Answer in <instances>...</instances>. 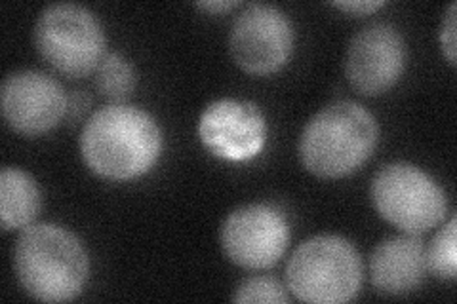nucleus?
Here are the masks:
<instances>
[{
    "label": "nucleus",
    "mask_w": 457,
    "mask_h": 304,
    "mask_svg": "<svg viewBox=\"0 0 457 304\" xmlns=\"http://www.w3.org/2000/svg\"><path fill=\"white\" fill-rule=\"evenodd\" d=\"M162 152V132L151 112L126 103L97 109L80 134V154L96 176L130 181L145 176Z\"/></svg>",
    "instance_id": "nucleus-1"
},
{
    "label": "nucleus",
    "mask_w": 457,
    "mask_h": 304,
    "mask_svg": "<svg viewBox=\"0 0 457 304\" xmlns=\"http://www.w3.org/2000/svg\"><path fill=\"white\" fill-rule=\"evenodd\" d=\"M12 260L23 292L40 302L73 300L90 278V259L80 238L62 225L23 228Z\"/></svg>",
    "instance_id": "nucleus-2"
},
{
    "label": "nucleus",
    "mask_w": 457,
    "mask_h": 304,
    "mask_svg": "<svg viewBox=\"0 0 457 304\" xmlns=\"http://www.w3.org/2000/svg\"><path fill=\"white\" fill-rule=\"evenodd\" d=\"M379 139L378 120L354 101H334L322 107L299 136V160L320 179L347 177L374 154Z\"/></svg>",
    "instance_id": "nucleus-3"
},
{
    "label": "nucleus",
    "mask_w": 457,
    "mask_h": 304,
    "mask_svg": "<svg viewBox=\"0 0 457 304\" xmlns=\"http://www.w3.org/2000/svg\"><path fill=\"white\" fill-rule=\"evenodd\" d=\"M362 257L343 236L320 234L299 243L286 267V287L302 302L341 304L359 295Z\"/></svg>",
    "instance_id": "nucleus-4"
},
{
    "label": "nucleus",
    "mask_w": 457,
    "mask_h": 304,
    "mask_svg": "<svg viewBox=\"0 0 457 304\" xmlns=\"http://www.w3.org/2000/svg\"><path fill=\"white\" fill-rule=\"evenodd\" d=\"M370 198L381 219L410 236L436 228L448 213L445 188L410 162L383 166L371 179Z\"/></svg>",
    "instance_id": "nucleus-5"
},
{
    "label": "nucleus",
    "mask_w": 457,
    "mask_h": 304,
    "mask_svg": "<svg viewBox=\"0 0 457 304\" xmlns=\"http://www.w3.org/2000/svg\"><path fill=\"white\" fill-rule=\"evenodd\" d=\"M35 46L52 69L71 78L94 72L105 57L104 27L88 8L50 4L35 23Z\"/></svg>",
    "instance_id": "nucleus-6"
},
{
    "label": "nucleus",
    "mask_w": 457,
    "mask_h": 304,
    "mask_svg": "<svg viewBox=\"0 0 457 304\" xmlns=\"http://www.w3.org/2000/svg\"><path fill=\"white\" fill-rule=\"evenodd\" d=\"M294 40V25L280 8L253 3L235 18L228 52L238 69L253 77H267L290 62Z\"/></svg>",
    "instance_id": "nucleus-7"
},
{
    "label": "nucleus",
    "mask_w": 457,
    "mask_h": 304,
    "mask_svg": "<svg viewBox=\"0 0 457 304\" xmlns=\"http://www.w3.org/2000/svg\"><path fill=\"white\" fill-rule=\"evenodd\" d=\"M225 257L246 270L275 267L290 243V225L270 204H248L225 217L220 230Z\"/></svg>",
    "instance_id": "nucleus-8"
},
{
    "label": "nucleus",
    "mask_w": 457,
    "mask_h": 304,
    "mask_svg": "<svg viewBox=\"0 0 457 304\" xmlns=\"http://www.w3.org/2000/svg\"><path fill=\"white\" fill-rule=\"evenodd\" d=\"M404 67V38L395 25L385 21L362 27L351 38L343 62L351 88L366 97L389 92L403 77Z\"/></svg>",
    "instance_id": "nucleus-9"
},
{
    "label": "nucleus",
    "mask_w": 457,
    "mask_h": 304,
    "mask_svg": "<svg viewBox=\"0 0 457 304\" xmlns=\"http://www.w3.org/2000/svg\"><path fill=\"white\" fill-rule=\"evenodd\" d=\"M3 117L23 137L45 136L60 124L69 109L63 86L42 70L21 69L4 78L0 90Z\"/></svg>",
    "instance_id": "nucleus-10"
},
{
    "label": "nucleus",
    "mask_w": 457,
    "mask_h": 304,
    "mask_svg": "<svg viewBox=\"0 0 457 304\" xmlns=\"http://www.w3.org/2000/svg\"><path fill=\"white\" fill-rule=\"evenodd\" d=\"M198 139L221 160L246 162L262 154L267 122L260 105L242 99H218L198 119Z\"/></svg>",
    "instance_id": "nucleus-11"
},
{
    "label": "nucleus",
    "mask_w": 457,
    "mask_h": 304,
    "mask_svg": "<svg viewBox=\"0 0 457 304\" xmlns=\"http://www.w3.org/2000/svg\"><path fill=\"white\" fill-rule=\"evenodd\" d=\"M427 274L425 243L420 236H395L376 245L370 257V280L379 293L408 295Z\"/></svg>",
    "instance_id": "nucleus-12"
},
{
    "label": "nucleus",
    "mask_w": 457,
    "mask_h": 304,
    "mask_svg": "<svg viewBox=\"0 0 457 304\" xmlns=\"http://www.w3.org/2000/svg\"><path fill=\"white\" fill-rule=\"evenodd\" d=\"M40 208V188L31 173L10 166L0 171V225L4 233L31 226Z\"/></svg>",
    "instance_id": "nucleus-13"
},
{
    "label": "nucleus",
    "mask_w": 457,
    "mask_h": 304,
    "mask_svg": "<svg viewBox=\"0 0 457 304\" xmlns=\"http://www.w3.org/2000/svg\"><path fill=\"white\" fill-rule=\"evenodd\" d=\"M136 70L124 55L112 52L96 69V86L102 95L112 99L114 103H124V99L136 88Z\"/></svg>",
    "instance_id": "nucleus-14"
},
{
    "label": "nucleus",
    "mask_w": 457,
    "mask_h": 304,
    "mask_svg": "<svg viewBox=\"0 0 457 304\" xmlns=\"http://www.w3.org/2000/svg\"><path fill=\"white\" fill-rule=\"evenodd\" d=\"M457 221L452 215L446 225L435 234V238L425 248L427 270L438 280L452 282L457 276Z\"/></svg>",
    "instance_id": "nucleus-15"
},
{
    "label": "nucleus",
    "mask_w": 457,
    "mask_h": 304,
    "mask_svg": "<svg viewBox=\"0 0 457 304\" xmlns=\"http://www.w3.org/2000/svg\"><path fill=\"white\" fill-rule=\"evenodd\" d=\"M290 300L288 287H284L277 278L270 276H252L235 289L233 302H267V304H284Z\"/></svg>",
    "instance_id": "nucleus-16"
},
{
    "label": "nucleus",
    "mask_w": 457,
    "mask_h": 304,
    "mask_svg": "<svg viewBox=\"0 0 457 304\" xmlns=\"http://www.w3.org/2000/svg\"><path fill=\"white\" fill-rule=\"evenodd\" d=\"M455 8L457 4L452 3L448 6L446 18L440 25V46H442V53H445L446 62L455 67Z\"/></svg>",
    "instance_id": "nucleus-17"
},
{
    "label": "nucleus",
    "mask_w": 457,
    "mask_h": 304,
    "mask_svg": "<svg viewBox=\"0 0 457 304\" xmlns=\"http://www.w3.org/2000/svg\"><path fill=\"white\" fill-rule=\"evenodd\" d=\"M332 6L349 13V16L362 18L383 8L385 3H381V0H343V3H332Z\"/></svg>",
    "instance_id": "nucleus-18"
},
{
    "label": "nucleus",
    "mask_w": 457,
    "mask_h": 304,
    "mask_svg": "<svg viewBox=\"0 0 457 304\" xmlns=\"http://www.w3.org/2000/svg\"><path fill=\"white\" fill-rule=\"evenodd\" d=\"M237 6H240L237 0H208V3H196L198 10H204L208 13H225Z\"/></svg>",
    "instance_id": "nucleus-19"
}]
</instances>
